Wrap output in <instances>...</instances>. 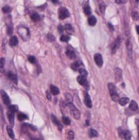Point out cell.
<instances>
[{"instance_id":"f1b7e54d","label":"cell","mask_w":139,"mask_h":140,"mask_svg":"<svg viewBox=\"0 0 139 140\" xmlns=\"http://www.w3.org/2000/svg\"><path fill=\"white\" fill-rule=\"evenodd\" d=\"M62 119V122L64 123V125H66V126H70L71 125V119L68 116H63Z\"/></svg>"},{"instance_id":"83f0119b","label":"cell","mask_w":139,"mask_h":140,"mask_svg":"<svg viewBox=\"0 0 139 140\" xmlns=\"http://www.w3.org/2000/svg\"><path fill=\"white\" fill-rule=\"evenodd\" d=\"M28 118H28L27 115L25 114L22 113V112H20V113H18V119L20 121H23L24 120H27Z\"/></svg>"},{"instance_id":"f546056e","label":"cell","mask_w":139,"mask_h":140,"mask_svg":"<svg viewBox=\"0 0 139 140\" xmlns=\"http://www.w3.org/2000/svg\"><path fill=\"white\" fill-rule=\"evenodd\" d=\"M131 17H132V18H133L134 20H135V21H138L139 19V12H138L137 11H133V12L131 13Z\"/></svg>"},{"instance_id":"ac0fdd59","label":"cell","mask_w":139,"mask_h":140,"mask_svg":"<svg viewBox=\"0 0 139 140\" xmlns=\"http://www.w3.org/2000/svg\"><path fill=\"white\" fill-rule=\"evenodd\" d=\"M129 107L130 110H131V111H139V105H138V104H137L134 100H131V101L130 102Z\"/></svg>"},{"instance_id":"ab89813d","label":"cell","mask_w":139,"mask_h":140,"mask_svg":"<svg viewBox=\"0 0 139 140\" xmlns=\"http://www.w3.org/2000/svg\"><path fill=\"white\" fill-rule=\"evenodd\" d=\"M64 96L66 97L67 102H73V97L71 96V95H70V93H65Z\"/></svg>"},{"instance_id":"4fadbf2b","label":"cell","mask_w":139,"mask_h":140,"mask_svg":"<svg viewBox=\"0 0 139 140\" xmlns=\"http://www.w3.org/2000/svg\"><path fill=\"white\" fill-rule=\"evenodd\" d=\"M84 102L88 108L92 107V102L91 97L87 92H85L84 95Z\"/></svg>"},{"instance_id":"e0dca14e","label":"cell","mask_w":139,"mask_h":140,"mask_svg":"<svg viewBox=\"0 0 139 140\" xmlns=\"http://www.w3.org/2000/svg\"><path fill=\"white\" fill-rule=\"evenodd\" d=\"M9 44L11 47H15L18 44V39L16 36H12L9 40Z\"/></svg>"},{"instance_id":"9a60e30c","label":"cell","mask_w":139,"mask_h":140,"mask_svg":"<svg viewBox=\"0 0 139 140\" xmlns=\"http://www.w3.org/2000/svg\"><path fill=\"white\" fill-rule=\"evenodd\" d=\"M7 76L9 77L10 80H11L15 84H18V76L15 74L11 72H8V74H7Z\"/></svg>"},{"instance_id":"f35d334b","label":"cell","mask_w":139,"mask_h":140,"mask_svg":"<svg viewBox=\"0 0 139 140\" xmlns=\"http://www.w3.org/2000/svg\"><path fill=\"white\" fill-rule=\"evenodd\" d=\"M47 39H48V41H49L50 42H53V41H55V36H54L53 34H50V33H48V34H47Z\"/></svg>"},{"instance_id":"ba28073f","label":"cell","mask_w":139,"mask_h":140,"mask_svg":"<svg viewBox=\"0 0 139 140\" xmlns=\"http://www.w3.org/2000/svg\"><path fill=\"white\" fill-rule=\"evenodd\" d=\"M66 55L67 56L68 58L71 60H73V59H75L76 58V53L75 52L74 49L72 48L71 46H68L67 48V50H66Z\"/></svg>"},{"instance_id":"6da1fadb","label":"cell","mask_w":139,"mask_h":140,"mask_svg":"<svg viewBox=\"0 0 139 140\" xmlns=\"http://www.w3.org/2000/svg\"><path fill=\"white\" fill-rule=\"evenodd\" d=\"M18 32L20 35L21 38L23 41H27L30 38V32L28 27L23 26V25H20L18 27Z\"/></svg>"},{"instance_id":"816d5d0a","label":"cell","mask_w":139,"mask_h":140,"mask_svg":"<svg viewBox=\"0 0 139 140\" xmlns=\"http://www.w3.org/2000/svg\"><path fill=\"white\" fill-rule=\"evenodd\" d=\"M122 87L125 88V83H122Z\"/></svg>"},{"instance_id":"3957f363","label":"cell","mask_w":139,"mask_h":140,"mask_svg":"<svg viewBox=\"0 0 139 140\" xmlns=\"http://www.w3.org/2000/svg\"><path fill=\"white\" fill-rule=\"evenodd\" d=\"M67 106L69 107L70 113L71 114V115L75 119H77V120L80 119L81 113H80V111H78V109H77L76 107L75 106V105H74L72 102H67Z\"/></svg>"},{"instance_id":"60d3db41","label":"cell","mask_w":139,"mask_h":140,"mask_svg":"<svg viewBox=\"0 0 139 140\" xmlns=\"http://www.w3.org/2000/svg\"><path fill=\"white\" fill-rule=\"evenodd\" d=\"M36 58L34 57V55H29V57H28V61L30 63H32V64H34V63H36Z\"/></svg>"},{"instance_id":"9c48e42d","label":"cell","mask_w":139,"mask_h":140,"mask_svg":"<svg viewBox=\"0 0 139 140\" xmlns=\"http://www.w3.org/2000/svg\"><path fill=\"white\" fill-rule=\"evenodd\" d=\"M126 46L127 49L128 56L129 59H131V58H132V43H131V41L129 37H128L126 39Z\"/></svg>"},{"instance_id":"ffe728a7","label":"cell","mask_w":139,"mask_h":140,"mask_svg":"<svg viewBox=\"0 0 139 140\" xmlns=\"http://www.w3.org/2000/svg\"><path fill=\"white\" fill-rule=\"evenodd\" d=\"M87 22H88V24L90 25V26L94 27L96 25V23H97V20H96V18L94 15H91L90 17L88 18Z\"/></svg>"},{"instance_id":"44dd1931","label":"cell","mask_w":139,"mask_h":140,"mask_svg":"<svg viewBox=\"0 0 139 140\" xmlns=\"http://www.w3.org/2000/svg\"><path fill=\"white\" fill-rule=\"evenodd\" d=\"M115 75L117 82H118L122 78V69L120 68H116L115 70Z\"/></svg>"},{"instance_id":"5bb4252c","label":"cell","mask_w":139,"mask_h":140,"mask_svg":"<svg viewBox=\"0 0 139 140\" xmlns=\"http://www.w3.org/2000/svg\"><path fill=\"white\" fill-rule=\"evenodd\" d=\"M15 113L14 112H12L9 110V111L7 112V117H8V119L9 121L11 127H13L15 124Z\"/></svg>"},{"instance_id":"d6986e66","label":"cell","mask_w":139,"mask_h":140,"mask_svg":"<svg viewBox=\"0 0 139 140\" xmlns=\"http://www.w3.org/2000/svg\"><path fill=\"white\" fill-rule=\"evenodd\" d=\"M64 29L66 30V32H67L68 34H74V28L69 23H67L64 25Z\"/></svg>"},{"instance_id":"b9f144b4","label":"cell","mask_w":139,"mask_h":140,"mask_svg":"<svg viewBox=\"0 0 139 140\" xmlns=\"http://www.w3.org/2000/svg\"><path fill=\"white\" fill-rule=\"evenodd\" d=\"M58 29L60 34H62L63 32H64V27L61 24H59L58 26Z\"/></svg>"},{"instance_id":"7402d4cb","label":"cell","mask_w":139,"mask_h":140,"mask_svg":"<svg viewBox=\"0 0 139 140\" xmlns=\"http://www.w3.org/2000/svg\"><path fill=\"white\" fill-rule=\"evenodd\" d=\"M50 88V91H51L53 95H59L60 93V90H59V88L57 87L56 86L51 85Z\"/></svg>"},{"instance_id":"f6af8a7d","label":"cell","mask_w":139,"mask_h":140,"mask_svg":"<svg viewBox=\"0 0 139 140\" xmlns=\"http://www.w3.org/2000/svg\"><path fill=\"white\" fill-rule=\"evenodd\" d=\"M46 98L48 99L49 101H50L51 100V98H52V97H51V95H50V93L49 92V91H46Z\"/></svg>"},{"instance_id":"836d02e7","label":"cell","mask_w":139,"mask_h":140,"mask_svg":"<svg viewBox=\"0 0 139 140\" xmlns=\"http://www.w3.org/2000/svg\"><path fill=\"white\" fill-rule=\"evenodd\" d=\"M99 9H100L101 13H102V14H104V13H105V7H106L105 3H104V2H101V3L99 4Z\"/></svg>"},{"instance_id":"1f68e13d","label":"cell","mask_w":139,"mask_h":140,"mask_svg":"<svg viewBox=\"0 0 139 140\" xmlns=\"http://www.w3.org/2000/svg\"><path fill=\"white\" fill-rule=\"evenodd\" d=\"M78 72H79L80 74H81V76H85V77H87V75H88L87 71L85 69H84V68H80L79 70H78Z\"/></svg>"},{"instance_id":"7a4b0ae2","label":"cell","mask_w":139,"mask_h":140,"mask_svg":"<svg viewBox=\"0 0 139 140\" xmlns=\"http://www.w3.org/2000/svg\"><path fill=\"white\" fill-rule=\"evenodd\" d=\"M108 88L109 90V92H110V95L111 97V99L113 102H117L120 99V96L119 94L117 93V89H116V86L113 83H109L108 84Z\"/></svg>"},{"instance_id":"5b68a950","label":"cell","mask_w":139,"mask_h":140,"mask_svg":"<svg viewBox=\"0 0 139 140\" xmlns=\"http://www.w3.org/2000/svg\"><path fill=\"white\" fill-rule=\"evenodd\" d=\"M118 134L119 137L121 139H125L127 140H129L132 137V134L129 130H123L122 127L118 128Z\"/></svg>"},{"instance_id":"7c38bea8","label":"cell","mask_w":139,"mask_h":140,"mask_svg":"<svg viewBox=\"0 0 139 140\" xmlns=\"http://www.w3.org/2000/svg\"><path fill=\"white\" fill-rule=\"evenodd\" d=\"M77 81L80 85H81L82 86H85L86 88L87 86H88V81H87V77L84 76H81V75L78 76L77 77Z\"/></svg>"},{"instance_id":"603a6c76","label":"cell","mask_w":139,"mask_h":140,"mask_svg":"<svg viewBox=\"0 0 139 140\" xmlns=\"http://www.w3.org/2000/svg\"><path fill=\"white\" fill-rule=\"evenodd\" d=\"M30 18L34 22H38L41 20V15L36 12H34L30 14Z\"/></svg>"},{"instance_id":"2e32d148","label":"cell","mask_w":139,"mask_h":140,"mask_svg":"<svg viewBox=\"0 0 139 140\" xmlns=\"http://www.w3.org/2000/svg\"><path fill=\"white\" fill-rule=\"evenodd\" d=\"M82 65V64L81 61H76L73 63H72L71 65V67L73 71L76 72V71L79 70L80 68H81Z\"/></svg>"},{"instance_id":"d590c367","label":"cell","mask_w":139,"mask_h":140,"mask_svg":"<svg viewBox=\"0 0 139 140\" xmlns=\"http://www.w3.org/2000/svg\"><path fill=\"white\" fill-rule=\"evenodd\" d=\"M4 64H5V58H1L0 60V68H1V72H3L4 71Z\"/></svg>"},{"instance_id":"d4e9b609","label":"cell","mask_w":139,"mask_h":140,"mask_svg":"<svg viewBox=\"0 0 139 140\" xmlns=\"http://www.w3.org/2000/svg\"><path fill=\"white\" fill-rule=\"evenodd\" d=\"M83 11H84V13L86 15H90L92 14V9L90 6L87 4L85 6H84L83 7Z\"/></svg>"},{"instance_id":"7bdbcfd3","label":"cell","mask_w":139,"mask_h":140,"mask_svg":"<svg viewBox=\"0 0 139 140\" xmlns=\"http://www.w3.org/2000/svg\"><path fill=\"white\" fill-rule=\"evenodd\" d=\"M108 28H109V29H110L111 32H113L115 30V27H114L113 25L112 24V23H108Z\"/></svg>"},{"instance_id":"8d00e7d4","label":"cell","mask_w":139,"mask_h":140,"mask_svg":"<svg viewBox=\"0 0 139 140\" xmlns=\"http://www.w3.org/2000/svg\"><path fill=\"white\" fill-rule=\"evenodd\" d=\"M75 137V134L73 130H69L67 132V139L68 140H73Z\"/></svg>"},{"instance_id":"277c9868","label":"cell","mask_w":139,"mask_h":140,"mask_svg":"<svg viewBox=\"0 0 139 140\" xmlns=\"http://www.w3.org/2000/svg\"><path fill=\"white\" fill-rule=\"evenodd\" d=\"M71 16L69 11L66 7H60L58 10V18L59 20H64Z\"/></svg>"},{"instance_id":"4316f807","label":"cell","mask_w":139,"mask_h":140,"mask_svg":"<svg viewBox=\"0 0 139 140\" xmlns=\"http://www.w3.org/2000/svg\"><path fill=\"white\" fill-rule=\"evenodd\" d=\"M6 130L8 132V135H9V137L12 139V140H14L15 139V134L14 132L12 129V127H10V126H7L6 127Z\"/></svg>"},{"instance_id":"681fc988","label":"cell","mask_w":139,"mask_h":140,"mask_svg":"<svg viewBox=\"0 0 139 140\" xmlns=\"http://www.w3.org/2000/svg\"><path fill=\"white\" fill-rule=\"evenodd\" d=\"M139 25H136V32H137V34H139Z\"/></svg>"},{"instance_id":"8992f818","label":"cell","mask_w":139,"mask_h":140,"mask_svg":"<svg viewBox=\"0 0 139 140\" xmlns=\"http://www.w3.org/2000/svg\"><path fill=\"white\" fill-rule=\"evenodd\" d=\"M122 43V38L120 36H118L115 41L111 45V53L112 54H115L117 51V50L120 48V45Z\"/></svg>"},{"instance_id":"bcb514c9","label":"cell","mask_w":139,"mask_h":140,"mask_svg":"<svg viewBox=\"0 0 139 140\" xmlns=\"http://www.w3.org/2000/svg\"><path fill=\"white\" fill-rule=\"evenodd\" d=\"M46 6H47V4H45L43 6H38V9L39 10H41V11H43V10L45 9L46 8Z\"/></svg>"},{"instance_id":"7dc6e473","label":"cell","mask_w":139,"mask_h":140,"mask_svg":"<svg viewBox=\"0 0 139 140\" xmlns=\"http://www.w3.org/2000/svg\"><path fill=\"white\" fill-rule=\"evenodd\" d=\"M115 3L117 4H125L127 3V1H122V0H115Z\"/></svg>"},{"instance_id":"8fae6325","label":"cell","mask_w":139,"mask_h":140,"mask_svg":"<svg viewBox=\"0 0 139 140\" xmlns=\"http://www.w3.org/2000/svg\"><path fill=\"white\" fill-rule=\"evenodd\" d=\"M51 119H52V121H53V123H54L55 126H57L59 131V132H62L63 129V126L62 125V123H60V121L58 120V118L55 116L54 114H51Z\"/></svg>"},{"instance_id":"f907efd6","label":"cell","mask_w":139,"mask_h":140,"mask_svg":"<svg viewBox=\"0 0 139 140\" xmlns=\"http://www.w3.org/2000/svg\"><path fill=\"white\" fill-rule=\"evenodd\" d=\"M85 123H86V125L87 126H90V121H89V120H86L85 121Z\"/></svg>"},{"instance_id":"4dcf8cb0","label":"cell","mask_w":139,"mask_h":140,"mask_svg":"<svg viewBox=\"0 0 139 140\" xmlns=\"http://www.w3.org/2000/svg\"><path fill=\"white\" fill-rule=\"evenodd\" d=\"M59 39L62 42H68L71 39V38H70V36H69V35H62Z\"/></svg>"},{"instance_id":"74e56055","label":"cell","mask_w":139,"mask_h":140,"mask_svg":"<svg viewBox=\"0 0 139 140\" xmlns=\"http://www.w3.org/2000/svg\"><path fill=\"white\" fill-rule=\"evenodd\" d=\"M13 32V27L12 25H8L7 26V34L9 35H12Z\"/></svg>"},{"instance_id":"d6a6232c","label":"cell","mask_w":139,"mask_h":140,"mask_svg":"<svg viewBox=\"0 0 139 140\" xmlns=\"http://www.w3.org/2000/svg\"><path fill=\"white\" fill-rule=\"evenodd\" d=\"M11 11H12V8H11V6H8V5L5 6L4 7H2V11H3L4 13H9Z\"/></svg>"},{"instance_id":"c3c4849f","label":"cell","mask_w":139,"mask_h":140,"mask_svg":"<svg viewBox=\"0 0 139 140\" xmlns=\"http://www.w3.org/2000/svg\"><path fill=\"white\" fill-rule=\"evenodd\" d=\"M53 3H54V4H60V1H55V0H52L51 1Z\"/></svg>"},{"instance_id":"ee69618b","label":"cell","mask_w":139,"mask_h":140,"mask_svg":"<svg viewBox=\"0 0 139 140\" xmlns=\"http://www.w3.org/2000/svg\"><path fill=\"white\" fill-rule=\"evenodd\" d=\"M28 127H29V128H30L32 130H33V131L37 130L36 127H35V126H34V125H32V124H29V123H28Z\"/></svg>"},{"instance_id":"52a82bcc","label":"cell","mask_w":139,"mask_h":140,"mask_svg":"<svg viewBox=\"0 0 139 140\" xmlns=\"http://www.w3.org/2000/svg\"><path fill=\"white\" fill-rule=\"evenodd\" d=\"M94 60L96 64L99 67H101L104 64V59L100 53H96L94 55Z\"/></svg>"},{"instance_id":"484cf974","label":"cell","mask_w":139,"mask_h":140,"mask_svg":"<svg viewBox=\"0 0 139 140\" xmlns=\"http://www.w3.org/2000/svg\"><path fill=\"white\" fill-rule=\"evenodd\" d=\"M98 136H99V134L96 130H94V128H90L89 130V137L90 138H94Z\"/></svg>"},{"instance_id":"e575fe53","label":"cell","mask_w":139,"mask_h":140,"mask_svg":"<svg viewBox=\"0 0 139 140\" xmlns=\"http://www.w3.org/2000/svg\"><path fill=\"white\" fill-rule=\"evenodd\" d=\"M9 110L12 112H14V113H16L18 111V106L17 105H15V104H11L9 106Z\"/></svg>"},{"instance_id":"30bf717a","label":"cell","mask_w":139,"mask_h":140,"mask_svg":"<svg viewBox=\"0 0 139 140\" xmlns=\"http://www.w3.org/2000/svg\"><path fill=\"white\" fill-rule=\"evenodd\" d=\"M1 98L6 105L9 106L11 105V100H10L9 96L7 95V93L5 92L4 90H1Z\"/></svg>"},{"instance_id":"cb8c5ba5","label":"cell","mask_w":139,"mask_h":140,"mask_svg":"<svg viewBox=\"0 0 139 140\" xmlns=\"http://www.w3.org/2000/svg\"><path fill=\"white\" fill-rule=\"evenodd\" d=\"M119 104L121 106H125L126 104H127L129 102V97H122L119 99Z\"/></svg>"}]
</instances>
